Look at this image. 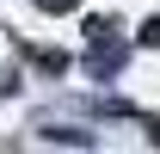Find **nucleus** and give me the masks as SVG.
Segmentation results:
<instances>
[{"label":"nucleus","instance_id":"1","mask_svg":"<svg viewBox=\"0 0 160 154\" xmlns=\"http://www.w3.org/2000/svg\"><path fill=\"white\" fill-rule=\"evenodd\" d=\"M123 56H129V49H123L117 37H92V56H86V68L105 80V74H117V68H123Z\"/></svg>","mask_w":160,"mask_h":154},{"label":"nucleus","instance_id":"4","mask_svg":"<svg viewBox=\"0 0 160 154\" xmlns=\"http://www.w3.org/2000/svg\"><path fill=\"white\" fill-rule=\"evenodd\" d=\"M148 136H154V142H160V123H148Z\"/></svg>","mask_w":160,"mask_h":154},{"label":"nucleus","instance_id":"3","mask_svg":"<svg viewBox=\"0 0 160 154\" xmlns=\"http://www.w3.org/2000/svg\"><path fill=\"white\" fill-rule=\"evenodd\" d=\"M37 6H56V13H62V6H74V0H37Z\"/></svg>","mask_w":160,"mask_h":154},{"label":"nucleus","instance_id":"2","mask_svg":"<svg viewBox=\"0 0 160 154\" xmlns=\"http://www.w3.org/2000/svg\"><path fill=\"white\" fill-rule=\"evenodd\" d=\"M142 43H160V19H148V25H142Z\"/></svg>","mask_w":160,"mask_h":154}]
</instances>
